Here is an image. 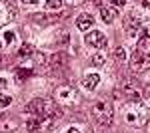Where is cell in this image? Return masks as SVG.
<instances>
[{"mask_svg":"<svg viewBox=\"0 0 150 133\" xmlns=\"http://www.w3.org/2000/svg\"><path fill=\"white\" fill-rule=\"evenodd\" d=\"M122 117H124V121H126L128 125H132V127H144V125L150 121V109L140 100H132L124 105Z\"/></svg>","mask_w":150,"mask_h":133,"instance_id":"obj_1","label":"cell"},{"mask_svg":"<svg viewBox=\"0 0 150 133\" xmlns=\"http://www.w3.org/2000/svg\"><path fill=\"white\" fill-rule=\"evenodd\" d=\"M24 113H30V115H52V117H60L62 115V109L54 105L52 100H44V97H36L32 100L26 107H24Z\"/></svg>","mask_w":150,"mask_h":133,"instance_id":"obj_2","label":"cell"},{"mask_svg":"<svg viewBox=\"0 0 150 133\" xmlns=\"http://www.w3.org/2000/svg\"><path fill=\"white\" fill-rule=\"evenodd\" d=\"M92 115L98 125L102 127H110L114 121V109H112V103L106 100H100L92 105Z\"/></svg>","mask_w":150,"mask_h":133,"instance_id":"obj_3","label":"cell"},{"mask_svg":"<svg viewBox=\"0 0 150 133\" xmlns=\"http://www.w3.org/2000/svg\"><path fill=\"white\" fill-rule=\"evenodd\" d=\"M52 125H54L52 115H34L32 119L26 121V129L28 133H48L52 131Z\"/></svg>","mask_w":150,"mask_h":133,"instance_id":"obj_4","label":"cell"},{"mask_svg":"<svg viewBox=\"0 0 150 133\" xmlns=\"http://www.w3.org/2000/svg\"><path fill=\"white\" fill-rule=\"evenodd\" d=\"M130 70L134 74H144L150 70V56L148 54H142V52H134L130 56Z\"/></svg>","mask_w":150,"mask_h":133,"instance_id":"obj_5","label":"cell"},{"mask_svg":"<svg viewBox=\"0 0 150 133\" xmlns=\"http://www.w3.org/2000/svg\"><path fill=\"white\" fill-rule=\"evenodd\" d=\"M120 93H124L132 100H140V86L134 78H124L120 81Z\"/></svg>","mask_w":150,"mask_h":133,"instance_id":"obj_6","label":"cell"},{"mask_svg":"<svg viewBox=\"0 0 150 133\" xmlns=\"http://www.w3.org/2000/svg\"><path fill=\"white\" fill-rule=\"evenodd\" d=\"M138 28H140V16L134 14V12L126 14V18H124V30H126V34L128 36H134L138 32Z\"/></svg>","mask_w":150,"mask_h":133,"instance_id":"obj_7","label":"cell"},{"mask_svg":"<svg viewBox=\"0 0 150 133\" xmlns=\"http://www.w3.org/2000/svg\"><path fill=\"white\" fill-rule=\"evenodd\" d=\"M86 44L92 48H104L106 46V36L100 30H90L86 34Z\"/></svg>","mask_w":150,"mask_h":133,"instance_id":"obj_8","label":"cell"},{"mask_svg":"<svg viewBox=\"0 0 150 133\" xmlns=\"http://www.w3.org/2000/svg\"><path fill=\"white\" fill-rule=\"evenodd\" d=\"M56 97L60 103H76V91L72 88H68V86H64V88H58L56 89Z\"/></svg>","mask_w":150,"mask_h":133,"instance_id":"obj_9","label":"cell"},{"mask_svg":"<svg viewBox=\"0 0 150 133\" xmlns=\"http://www.w3.org/2000/svg\"><path fill=\"white\" fill-rule=\"evenodd\" d=\"M14 18V10L8 2H0V26H4L6 22H10Z\"/></svg>","mask_w":150,"mask_h":133,"instance_id":"obj_10","label":"cell"},{"mask_svg":"<svg viewBox=\"0 0 150 133\" xmlns=\"http://www.w3.org/2000/svg\"><path fill=\"white\" fill-rule=\"evenodd\" d=\"M76 26H78V30H82V32H86V30H92L94 18L90 16V14H80V16H78V20H76Z\"/></svg>","mask_w":150,"mask_h":133,"instance_id":"obj_11","label":"cell"},{"mask_svg":"<svg viewBox=\"0 0 150 133\" xmlns=\"http://www.w3.org/2000/svg\"><path fill=\"white\" fill-rule=\"evenodd\" d=\"M14 44H16V34L12 32V30H6V32L0 36V50H4V48L8 50Z\"/></svg>","mask_w":150,"mask_h":133,"instance_id":"obj_12","label":"cell"},{"mask_svg":"<svg viewBox=\"0 0 150 133\" xmlns=\"http://www.w3.org/2000/svg\"><path fill=\"white\" fill-rule=\"evenodd\" d=\"M34 54H36V50H34L32 44H22L20 50H18V58H20L22 62H28L30 58H34Z\"/></svg>","mask_w":150,"mask_h":133,"instance_id":"obj_13","label":"cell"},{"mask_svg":"<svg viewBox=\"0 0 150 133\" xmlns=\"http://www.w3.org/2000/svg\"><path fill=\"white\" fill-rule=\"evenodd\" d=\"M98 81H100V76H98V74H88L86 78L82 79V86H84L86 89H90V91H92V89L98 86Z\"/></svg>","mask_w":150,"mask_h":133,"instance_id":"obj_14","label":"cell"},{"mask_svg":"<svg viewBox=\"0 0 150 133\" xmlns=\"http://www.w3.org/2000/svg\"><path fill=\"white\" fill-rule=\"evenodd\" d=\"M66 64V54L64 52H58V54L50 56V66L52 68H62Z\"/></svg>","mask_w":150,"mask_h":133,"instance_id":"obj_15","label":"cell"},{"mask_svg":"<svg viewBox=\"0 0 150 133\" xmlns=\"http://www.w3.org/2000/svg\"><path fill=\"white\" fill-rule=\"evenodd\" d=\"M114 16H116L114 8H100V18H102L106 24H112V22H114Z\"/></svg>","mask_w":150,"mask_h":133,"instance_id":"obj_16","label":"cell"},{"mask_svg":"<svg viewBox=\"0 0 150 133\" xmlns=\"http://www.w3.org/2000/svg\"><path fill=\"white\" fill-rule=\"evenodd\" d=\"M136 50L142 52V54H148L150 56V36H144V38L140 40L138 46H136Z\"/></svg>","mask_w":150,"mask_h":133,"instance_id":"obj_17","label":"cell"},{"mask_svg":"<svg viewBox=\"0 0 150 133\" xmlns=\"http://www.w3.org/2000/svg\"><path fill=\"white\" fill-rule=\"evenodd\" d=\"M32 76V70H28V68H18L16 70V78L18 79H26Z\"/></svg>","mask_w":150,"mask_h":133,"instance_id":"obj_18","label":"cell"},{"mask_svg":"<svg viewBox=\"0 0 150 133\" xmlns=\"http://www.w3.org/2000/svg\"><path fill=\"white\" fill-rule=\"evenodd\" d=\"M62 2H64V0H46V8L48 10H58V8L62 6Z\"/></svg>","mask_w":150,"mask_h":133,"instance_id":"obj_19","label":"cell"},{"mask_svg":"<svg viewBox=\"0 0 150 133\" xmlns=\"http://www.w3.org/2000/svg\"><path fill=\"white\" fill-rule=\"evenodd\" d=\"M104 62H106V56L104 54H94L92 56V64L94 66H104Z\"/></svg>","mask_w":150,"mask_h":133,"instance_id":"obj_20","label":"cell"},{"mask_svg":"<svg viewBox=\"0 0 150 133\" xmlns=\"http://www.w3.org/2000/svg\"><path fill=\"white\" fill-rule=\"evenodd\" d=\"M114 58L118 62H124L126 60V52H124V48H116L114 50Z\"/></svg>","mask_w":150,"mask_h":133,"instance_id":"obj_21","label":"cell"},{"mask_svg":"<svg viewBox=\"0 0 150 133\" xmlns=\"http://www.w3.org/2000/svg\"><path fill=\"white\" fill-rule=\"evenodd\" d=\"M8 86H10V84H8V79H6V78H0V95H2V93H6Z\"/></svg>","mask_w":150,"mask_h":133,"instance_id":"obj_22","label":"cell"},{"mask_svg":"<svg viewBox=\"0 0 150 133\" xmlns=\"http://www.w3.org/2000/svg\"><path fill=\"white\" fill-rule=\"evenodd\" d=\"M10 103H12V97H8V95H6V97H4V95L0 97V107H8Z\"/></svg>","mask_w":150,"mask_h":133,"instance_id":"obj_23","label":"cell"},{"mask_svg":"<svg viewBox=\"0 0 150 133\" xmlns=\"http://www.w3.org/2000/svg\"><path fill=\"white\" fill-rule=\"evenodd\" d=\"M64 2H66L68 6H78V4H82L84 0H64Z\"/></svg>","mask_w":150,"mask_h":133,"instance_id":"obj_24","label":"cell"},{"mask_svg":"<svg viewBox=\"0 0 150 133\" xmlns=\"http://www.w3.org/2000/svg\"><path fill=\"white\" fill-rule=\"evenodd\" d=\"M124 4H126V0H112V6H118V8L124 6Z\"/></svg>","mask_w":150,"mask_h":133,"instance_id":"obj_25","label":"cell"},{"mask_svg":"<svg viewBox=\"0 0 150 133\" xmlns=\"http://www.w3.org/2000/svg\"><path fill=\"white\" fill-rule=\"evenodd\" d=\"M64 133H82V131L78 129V127H68V129H66Z\"/></svg>","mask_w":150,"mask_h":133,"instance_id":"obj_26","label":"cell"},{"mask_svg":"<svg viewBox=\"0 0 150 133\" xmlns=\"http://www.w3.org/2000/svg\"><path fill=\"white\" fill-rule=\"evenodd\" d=\"M24 4H36V2H38V0H22Z\"/></svg>","mask_w":150,"mask_h":133,"instance_id":"obj_27","label":"cell"},{"mask_svg":"<svg viewBox=\"0 0 150 133\" xmlns=\"http://www.w3.org/2000/svg\"><path fill=\"white\" fill-rule=\"evenodd\" d=\"M146 95H150V86H148V89H146Z\"/></svg>","mask_w":150,"mask_h":133,"instance_id":"obj_28","label":"cell"},{"mask_svg":"<svg viewBox=\"0 0 150 133\" xmlns=\"http://www.w3.org/2000/svg\"><path fill=\"white\" fill-rule=\"evenodd\" d=\"M0 117H2V115H0Z\"/></svg>","mask_w":150,"mask_h":133,"instance_id":"obj_29","label":"cell"}]
</instances>
